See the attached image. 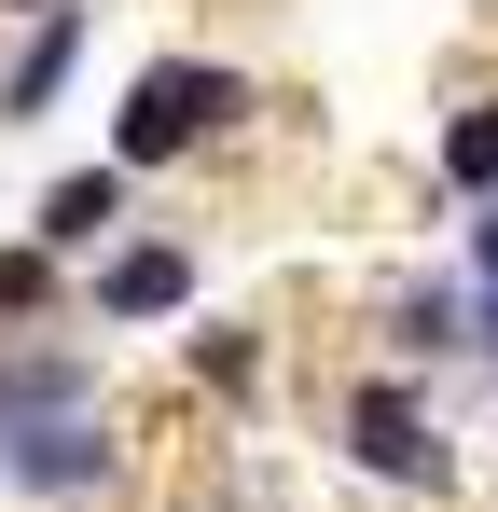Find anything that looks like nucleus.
Masks as SVG:
<instances>
[{
    "mask_svg": "<svg viewBox=\"0 0 498 512\" xmlns=\"http://www.w3.org/2000/svg\"><path fill=\"white\" fill-rule=\"evenodd\" d=\"M236 70H208V56H153L139 84H125V111H111V167H180L194 139H222L236 125Z\"/></svg>",
    "mask_w": 498,
    "mask_h": 512,
    "instance_id": "f257e3e1",
    "label": "nucleus"
},
{
    "mask_svg": "<svg viewBox=\"0 0 498 512\" xmlns=\"http://www.w3.org/2000/svg\"><path fill=\"white\" fill-rule=\"evenodd\" d=\"M346 457H360L374 485H402V499H443V485H457V443H443V416L415 402L402 374H374V388L346 402Z\"/></svg>",
    "mask_w": 498,
    "mask_h": 512,
    "instance_id": "f03ea898",
    "label": "nucleus"
},
{
    "mask_svg": "<svg viewBox=\"0 0 498 512\" xmlns=\"http://www.w3.org/2000/svg\"><path fill=\"white\" fill-rule=\"evenodd\" d=\"M125 457H111V416H56V429H14L0 443V485L14 499H97Z\"/></svg>",
    "mask_w": 498,
    "mask_h": 512,
    "instance_id": "7ed1b4c3",
    "label": "nucleus"
},
{
    "mask_svg": "<svg viewBox=\"0 0 498 512\" xmlns=\"http://www.w3.org/2000/svg\"><path fill=\"white\" fill-rule=\"evenodd\" d=\"M56 416H97V360L83 346H14L0 360V443L14 429H56Z\"/></svg>",
    "mask_w": 498,
    "mask_h": 512,
    "instance_id": "20e7f679",
    "label": "nucleus"
},
{
    "mask_svg": "<svg viewBox=\"0 0 498 512\" xmlns=\"http://www.w3.org/2000/svg\"><path fill=\"white\" fill-rule=\"evenodd\" d=\"M374 346H388L402 374H415V360H471V346H485V291H457V277L388 291V333H374Z\"/></svg>",
    "mask_w": 498,
    "mask_h": 512,
    "instance_id": "39448f33",
    "label": "nucleus"
},
{
    "mask_svg": "<svg viewBox=\"0 0 498 512\" xmlns=\"http://www.w3.org/2000/svg\"><path fill=\"white\" fill-rule=\"evenodd\" d=\"M83 305H97V319H125V333H139V319H180V305H194V250L139 236V250L97 263V291H83Z\"/></svg>",
    "mask_w": 498,
    "mask_h": 512,
    "instance_id": "423d86ee",
    "label": "nucleus"
},
{
    "mask_svg": "<svg viewBox=\"0 0 498 512\" xmlns=\"http://www.w3.org/2000/svg\"><path fill=\"white\" fill-rule=\"evenodd\" d=\"M125 180H139V167H70V180H56V194H42V222H28V236H42V250H56V263H83V250H111V222H125Z\"/></svg>",
    "mask_w": 498,
    "mask_h": 512,
    "instance_id": "0eeeda50",
    "label": "nucleus"
},
{
    "mask_svg": "<svg viewBox=\"0 0 498 512\" xmlns=\"http://www.w3.org/2000/svg\"><path fill=\"white\" fill-rule=\"evenodd\" d=\"M70 70H83V14H42V28H28V56L0 70V125L56 111V97H70Z\"/></svg>",
    "mask_w": 498,
    "mask_h": 512,
    "instance_id": "6e6552de",
    "label": "nucleus"
},
{
    "mask_svg": "<svg viewBox=\"0 0 498 512\" xmlns=\"http://www.w3.org/2000/svg\"><path fill=\"white\" fill-rule=\"evenodd\" d=\"M443 180H457L471 208H498V97H471V111L443 125Z\"/></svg>",
    "mask_w": 498,
    "mask_h": 512,
    "instance_id": "1a4fd4ad",
    "label": "nucleus"
},
{
    "mask_svg": "<svg viewBox=\"0 0 498 512\" xmlns=\"http://www.w3.org/2000/svg\"><path fill=\"white\" fill-rule=\"evenodd\" d=\"M194 388H222V402H249V388H263V333H236V319H208V333H194Z\"/></svg>",
    "mask_w": 498,
    "mask_h": 512,
    "instance_id": "9d476101",
    "label": "nucleus"
},
{
    "mask_svg": "<svg viewBox=\"0 0 498 512\" xmlns=\"http://www.w3.org/2000/svg\"><path fill=\"white\" fill-rule=\"evenodd\" d=\"M56 305V250L28 236V250H0V319H42Z\"/></svg>",
    "mask_w": 498,
    "mask_h": 512,
    "instance_id": "9b49d317",
    "label": "nucleus"
},
{
    "mask_svg": "<svg viewBox=\"0 0 498 512\" xmlns=\"http://www.w3.org/2000/svg\"><path fill=\"white\" fill-rule=\"evenodd\" d=\"M471 291H485V360H498V208H471Z\"/></svg>",
    "mask_w": 498,
    "mask_h": 512,
    "instance_id": "f8f14e48",
    "label": "nucleus"
},
{
    "mask_svg": "<svg viewBox=\"0 0 498 512\" xmlns=\"http://www.w3.org/2000/svg\"><path fill=\"white\" fill-rule=\"evenodd\" d=\"M14 14H83V0H14Z\"/></svg>",
    "mask_w": 498,
    "mask_h": 512,
    "instance_id": "ddd939ff",
    "label": "nucleus"
}]
</instances>
